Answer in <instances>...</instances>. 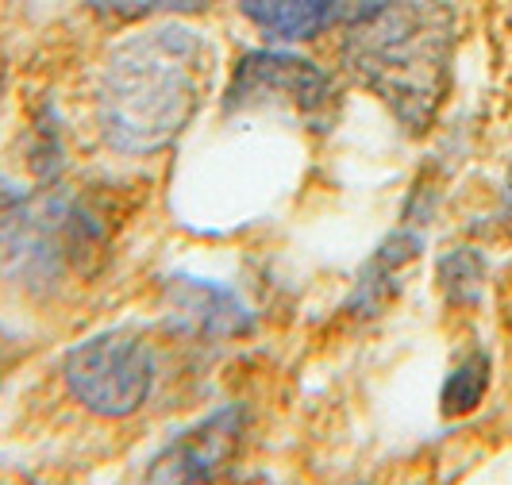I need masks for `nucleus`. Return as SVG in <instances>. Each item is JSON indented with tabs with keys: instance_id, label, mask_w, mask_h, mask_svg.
Masks as SVG:
<instances>
[{
	"instance_id": "nucleus-1",
	"label": "nucleus",
	"mask_w": 512,
	"mask_h": 485,
	"mask_svg": "<svg viewBox=\"0 0 512 485\" xmlns=\"http://www.w3.org/2000/svg\"><path fill=\"white\" fill-rule=\"evenodd\" d=\"M208 43L189 27H151L120 43L101 77V120L116 147H166L197 112L208 81Z\"/></svg>"
},
{
	"instance_id": "nucleus-2",
	"label": "nucleus",
	"mask_w": 512,
	"mask_h": 485,
	"mask_svg": "<svg viewBox=\"0 0 512 485\" xmlns=\"http://www.w3.org/2000/svg\"><path fill=\"white\" fill-rule=\"evenodd\" d=\"M362 77L385 93L401 112H424L436 101V81L443 74L447 35L443 20L424 0L378 4L362 20L355 39Z\"/></svg>"
},
{
	"instance_id": "nucleus-3",
	"label": "nucleus",
	"mask_w": 512,
	"mask_h": 485,
	"mask_svg": "<svg viewBox=\"0 0 512 485\" xmlns=\"http://www.w3.org/2000/svg\"><path fill=\"white\" fill-rule=\"evenodd\" d=\"M66 385L97 416H131L154 385V355L135 332H104L66 358Z\"/></svg>"
},
{
	"instance_id": "nucleus-4",
	"label": "nucleus",
	"mask_w": 512,
	"mask_h": 485,
	"mask_svg": "<svg viewBox=\"0 0 512 485\" xmlns=\"http://www.w3.org/2000/svg\"><path fill=\"white\" fill-rule=\"evenodd\" d=\"M239 435H243L239 409H224L220 416H212L205 424H197L193 432L181 435L170 451H162V459L151 466V478L154 482H205V478H216L235 455Z\"/></svg>"
},
{
	"instance_id": "nucleus-5",
	"label": "nucleus",
	"mask_w": 512,
	"mask_h": 485,
	"mask_svg": "<svg viewBox=\"0 0 512 485\" xmlns=\"http://www.w3.org/2000/svg\"><path fill=\"white\" fill-rule=\"evenodd\" d=\"M343 0H243L251 24L274 39H308L335 20Z\"/></svg>"
},
{
	"instance_id": "nucleus-6",
	"label": "nucleus",
	"mask_w": 512,
	"mask_h": 485,
	"mask_svg": "<svg viewBox=\"0 0 512 485\" xmlns=\"http://www.w3.org/2000/svg\"><path fill=\"white\" fill-rule=\"evenodd\" d=\"M4 358H8V351H4V343H0V374H4Z\"/></svg>"
}]
</instances>
